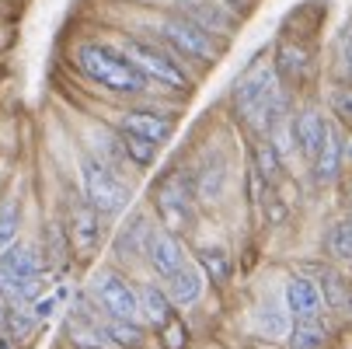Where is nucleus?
Instances as JSON below:
<instances>
[{
    "label": "nucleus",
    "instance_id": "obj_1",
    "mask_svg": "<svg viewBox=\"0 0 352 349\" xmlns=\"http://www.w3.org/2000/svg\"><path fill=\"white\" fill-rule=\"evenodd\" d=\"M230 112L255 140H272L286 116V91L272 67H251L230 91Z\"/></svg>",
    "mask_w": 352,
    "mask_h": 349
},
{
    "label": "nucleus",
    "instance_id": "obj_2",
    "mask_svg": "<svg viewBox=\"0 0 352 349\" xmlns=\"http://www.w3.org/2000/svg\"><path fill=\"white\" fill-rule=\"evenodd\" d=\"M77 67L84 77H91L94 84H102L112 94H146L150 81L143 77V70L112 45H98V42H84L77 49Z\"/></svg>",
    "mask_w": 352,
    "mask_h": 349
},
{
    "label": "nucleus",
    "instance_id": "obj_3",
    "mask_svg": "<svg viewBox=\"0 0 352 349\" xmlns=\"http://www.w3.org/2000/svg\"><path fill=\"white\" fill-rule=\"evenodd\" d=\"M195 203H199V189L188 171H168L154 185V207H157V217L164 220L168 234L182 237L195 227V220H199Z\"/></svg>",
    "mask_w": 352,
    "mask_h": 349
},
{
    "label": "nucleus",
    "instance_id": "obj_4",
    "mask_svg": "<svg viewBox=\"0 0 352 349\" xmlns=\"http://www.w3.org/2000/svg\"><path fill=\"white\" fill-rule=\"evenodd\" d=\"M80 185H84V199L102 217H116L129 203V185L94 154L80 158Z\"/></svg>",
    "mask_w": 352,
    "mask_h": 349
},
{
    "label": "nucleus",
    "instance_id": "obj_5",
    "mask_svg": "<svg viewBox=\"0 0 352 349\" xmlns=\"http://www.w3.org/2000/svg\"><path fill=\"white\" fill-rule=\"evenodd\" d=\"M91 301L94 308L102 311L105 318H116V321H140V297H136V286L116 273V269H98L91 276Z\"/></svg>",
    "mask_w": 352,
    "mask_h": 349
},
{
    "label": "nucleus",
    "instance_id": "obj_6",
    "mask_svg": "<svg viewBox=\"0 0 352 349\" xmlns=\"http://www.w3.org/2000/svg\"><path fill=\"white\" fill-rule=\"evenodd\" d=\"M122 53L143 70L146 81H157L164 87H175V91H188L192 81L188 74L178 67V60L171 56V49L157 45V42H143V39H122Z\"/></svg>",
    "mask_w": 352,
    "mask_h": 349
},
{
    "label": "nucleus",
    "instance_id": "obj_7",
    "mask_svg": "<svg viewBox=\"0 0 352 349\" xmlns=\"http://www.w3.org/2000/svg\"><path fill=\"white\" fill-rule=\"evenodd\" d=\"M161 39L175 49V53H182L185 60H199V63H217L220 60V39H213L206 28L192 25L182 14L161 21Z\"/></svg>",
    "mask_w": 352,
    "mask_h": 349
},
{
    "label": "nucleus",
    "instance_id": "obj_8",
    "mask_svg": "<svg viewBox=\"0 0 352 349\" xmlns=\"http://www.w3.org/2000/svg\"><path fill=\"white\" fill-rule=\"evenodd\" d=\"M67 237H70V248H74L77 255H91L94 248L102 244V213H98L87 199H77V203H70Z\"/></svg>",
    "mask_w": 352,
    "mask_h": 349
},
{
    "label": "nucleus",
    "instance_id": "obj_9",
    "mask_svg": "<svg viewBox=\"0 0 352 349\" xmlns=\"http://www.w3.org/2000/svg\"><path fill=\"white\" fill-rule=\"evenodd\" d=\"M289 133H293V143H296V151L307 158V165L324 151V143L331 136V123L324 119L321 109H300L289 123Z\"/></svg>",
    "mask_w": 352,
    "mask_h": 349
},
{
    "label": "nucleus",
    "instance_id": "obj_10",
    "mask_svg": "<svg viewBox=\"0 0 352 349\" xmlns=\"http://www.w3.org/2000/svg\"><path fill=\"white\" fill-rule=\"evenodd\" d=\"M276 77L283 87H300L311 74V45L293 42V39H279L276 42V63H272Z\"/></svg>",
    "mask_w": 352,
    "mask_h": 349
},
{
    "label": "nucleus",
    "instance_id": "obj_11",
    "mask_svg": "<svg viewBox=\"0 0 352 349\" xmlns=\"http://www.w3.org/2000/svg\"><path fill=\"white\" fill-rule=\"evenodd\" d=\"M146 262L150 269H154L164 283L182 273L188 266V255H185V244L178 234H168V231H154V237H150V248H146Z\"/></svg>",
    "mask_w": 352,
    "mask_h": 349
},
{
    "label": "nucleus",
    "instance_id": "obj_12",
    "mask_svg": "<svg viewBox=\"0 0 352 349\" xmlns=\"http://www.w3.org/2000/svg\"><path fill=\"white\" fill-rule=\"evenodd\" d=\"M283 301H286V311L293 318H318L324 311L321 286L314 276H289L286 290H283Z\"/></svg>",
    "mask_w": 352,
    "mask_h": 349
},
{
    "label": "nucleus",
    "instance_id": "obj_13",
    "mask_svg": "<svg viewBox=\"0 0 352 349\" xmlns=\"http://www.w3.org/2000/svg\"><path fill=\"white\" fill-rule=\"evenodd\" d=\"M0 273L14 276V279H42L45 273V259L35 244L28 241H14L11 248L0 252Z\"/></svg>",
    "mask_w": 352,
    "mask_h": 349
},
{
    "label": "nucleus",
    "instance_id": "obj_14",
    "mask_svg": "<svg viewBox=\"0 0 352 349\" xmlns=\"http://www.w3.org/2000/svg\"><path fill=\"white\" fill-rule=\"evenodd\" d=\"M136 297H140V321L150 325V328H164L168 321H175V304L168 290H161L157 283H143L136 286Z\"/></svg>",
    "mask_w": 352,
    "mask_h": 349
},
{
    "label": "nucleus",
    "instance_id": "obj_15",
    "mask_svg": "<svg viewBox=\"0 0 352 349\" xmlns=\"http://www.w3.org/2000/svg\"><path fill=\"white\" fill-rule=\"evenodd\" d=\"M178 4H182V18H188L199 28H206L210 35H223V32H234L237 28V21L223 8L210 4V0H178Z\"/></svg>",
    "mask_w": 352,
    "mask_h": 349
},
{
    "label": "nucleus",
    "instance_id": "obj_16",
    "mask_svg": "<svg viewBox=\"0 0 352 349\" xmlns=\"http://www.w3.org/2000/svg\"><path fill=\"white\" fill-rule=\"evenodd\" d=\"M251 328H255L262 339L279 342V339H289V332H293V315H289L283 304H276V301H262V304L255 308V315H251Z\"/></svg>",
    "mask_w": 352,
    "mask_h": 349
},
{
    "label": "nucleus",
    "instance_id": "obj_17",
    "mask_svg": "<svg viewBox=\"0 0 352 349\" xmlns=\"http://www.w3.org/2000/svg\"><path fill=\"white\" fill-rule=\"evenodd\" d=\"M119 129H126V133H133V136H143V140H150V143L161 147V143L171 136V119L150 112V109H133V112L122 116Z\"/></svg>",
    "mask_w": 352,
    "mask_h": 349
},
{
    "label": "nucleus",
    "instance_id": "obj_18",
    "mask_svg": "<svg viewBox=\"0 0 352 349\" xmlns=\"http://www.w3.org/2000/svg\"><path fill=\"white\" fill-rule=\"evenodd\" d=\"M345 158H349V154H345V136L331 129V136H328V143H324V151L311 161V175H314V182H318V185H331V182H338Z\"/></svg>",
    "mask_w": 352,
    "mask_h": 349
},
{
    "label": "nucleus",
    "instance_id": "obj_19",
    "mask_svg": "<svg viewBox=\"0 0 352 349\" xmlns=\"http://www.w3.org/2000/svg\"><path fill=\"white\" fill-rule=\"evenodd\" d=\"M203 286H206L203 269L188 262L182 273H175L168 279V297H171L175 308H192V304H199V297H203Z\"/></svg>",
    "mask_w": 352,
    "mask_h": 349
},
{
    "label": "nucleus",
    "instance_id": "obj_20",
    "mask_svg": "<svg viewBox=\"0 0 352 349\" xmlns=\"http://www.w3.org/2000/svg\"><path fill=\"white\" fill-rule=\"evenodd\" d=\"M318 286H321V301H324L328 311H335L342 318H352V290L335 269H321L318 273Z\"/></svg>",
    "mask_w": 352,
    "mask_h": 349
},
{
    "label": "nucleus",
    "instance_id": "obj_21",
    "mask_svg": "<svg viewBox=\"0 0 352 349\" xmlns=\"http://www.w3.org/2000/svg\"><path fill=\"white\" fill-rule=\"evenodd\" d=\"M289 349H324L331 342V332H328V321L318 315V318H293V332H289Z\"/></svg>",
    "mask_w": 352,
    "mask_h": 349
},
{
    "label": "nucleus",
    "instance_id": "obj_22",
    "mask_svg": "<svg viewBox=\"0 0 352 349\" xmlns=\"http://www.w3.org/2000/svg\"><path fill=\"white\" fill-rule=\"evenodd\" d=\"M195 259H199V269L203 276L213 283V286H223L230 279V252L223 244H199L195 248Z\"/></svg>",
    "mask_w": 352,
    "mask_h": 349
},
{
    "label": "nucleus",
    "instance_id": "obj_23",
    "mask_svg": "<svg viewBox=\"0 0 352 349\" xmlns=\"http://www.w3.org/2000/svg\"><path fill=\"white\" fill-rule=\"evenodd\" d=\"M150 237H154V231H150V220H146V217H133V220L122 227L119 241H116V252L126 255V259H140V255H146Z\"/></svg>",
    "mask_w": 352,
    "mask_h": 349
},
{
    "label": "nucleus",
    "instance_id": "obj_24",
    "mask_svg": "<svg viewBox=\"0 0 352 349\" xmlns=\"http://www.w3.org/2000/svg\"><path fill=\"white\" fill-rule=\"evenodd\" d=\"M67 339L74 349H116L102 328V321H80V318H70L67 321Z\"/></svg>",
    "mask_w": 352,
    "mask_h": 349
},
{
    "label": "nucleus",
    "instance_id": "obj_25",
    "mask_svg": "<svg viewBox=\"0 0 352 349\" xmlns=\"http://www.w3.org/2000/svg\"><path fill=\"white\" fill-rule=\"evenodd\" d=\"M324 248L335 262H352V217H338L324 231Z\"/></svg>",
    "mask_w": 352,
    "mask_h": 349
},
{
    "label": "nucleus",
    "instance_id": "obj_26",
    "mask_svg": "<svg viewBox=\"0 0 352 349\" xmlns=\"http://www.w3.org/2000/svg\"><path fill=\"white\" fill-rule=\"evenodd\" d=\"M102 328H105V335H109V342H112L116 349H140L143 339H146L143 321H116V318H105Z\"/></svg>",
    "mask_w": 352,
    "mask_h": 349
},
{
    "label": "nucleus",
    "instance_id": "obj_27",
    "mask_svg": "<svg viewBox=\"0 0 352 349\" xmlns=\"http://www.w3.org/2000/svg\"><path fill=\"white\" fill-rule=\"evenodd\" d=\"M258 168V175L276 189L279 175H283V151H276V143L272 140H255V161H251Z\"/></svg>",
    "mask_w": 352,
    "mask_h": 349
},
{
    "label": "nucleus",
    "instance_id": "obj_28",
    "mask_svg": "<svg viewBox=\"0 0 352 349\" xmlns=\"http://www.w3.org/2000/svg\"><path fill=\"white\" fill-rule=\"evenodd\" d=\"M119 143H122V154L136 165V168H150L157 161V143H150L143 136H133L126 129H119Z\"/></svg>",
    "mask_w": 352,
    "mask_h": 349
},
{
    "label": "nucleus",
    "instance_id": "obj_29",
    "mask_svg": "<svg viewBox=\"0 0 352 349\" xmlns=\"http://www.w3.org/2000/svg\"><path fill=\"white\" fill-rule=\"evenodd\" d=\"M35 325H38V318H35V311L32 308H8L4 304V332L11 335V339H28L32 332H35Z\"/></svg>",
    "mask_w": 352,
    "mask_h": 349
},
{
    "label": "nucleus",
    "instance_id": "obj_30",
    "mask_svg": "<svg viewBox=\"0 0 352 349\" xmlns=\"http://www.w3.org/2000/svg\"><path fill=\"white\" fill-rule=\"evenodd\" d=\"M18 231H21V210L18 203H4L0 207V252L18 241Z\"/></svg>",
    "mask_w": 352,
    "mask_h": 349
},
{
    "label": "nucleus",
    "instance_id": "obj_31",
    "mask_svg": "<svg viewBox=\"0 0 352 349\" xmlns=\"http://www.w3.org/2000/svg\"><path fill=\"white\" fill-rule=\"evenodd\" d=\"M328 105L342 123H352V84H335L328 94Z\"/></svg>",
    "mask_w": 352,
    "mask_h": 349
},
{
    "label": "nucleus",
    "instance_id": "obj_32",
    "mask_svg": "<svg viewBox=\"0 0 352 349\" xmlns=\"http://www.w3.org/2000/svg\"><path fill=\"white\" fill-rule=\"evenodd\" d=\"M161 342H164V349H188V332H185V325L175 318V321H168L164 328H161Z\"/></svg>",
    "mask_w": 352,
    "mask_h": 349
},
{
    "label": "nucleus",
    "instance_id": "obj_33",
    "mask_svg": "<svg viewBox=\"0 0 352 349\" xmlns=\"http://www.w3.org/2000/svg\"><path fill=\"white\" fill-rule=\"evenodd\" d=\"M262 210H265V217H269V224H283L286 220V203L276 195V192H269L265 195V203H262Z\"/></svg>",
    "mask_w": 352,
    "mask_h": 349
},
{
    "label": "nucleus",
    "instance_id": "obj_34",
    "mask_svg": "<svg viewBox=\"0 0 352 349\" xmlns=\"http://www.w3.org/2000/svg\"><path fill=\"white\" fill-rule=\"evenodd\" d=\"M338 45H342V63H345V70H349V77H352V25H342Z\"/></svg>",
    "mask_w": 352,
    "mask_h": 349
},
{
    "label": "nucleus",
    "instance_id": "obj_35",
    "mask_svg": "<svg viewBox=\"0 0 352 349\" xmlns=\"http://www.w3.org/2000/svg\"><path fill=\"white\" fill-rule=\"evenodd\" d=\"M227 4V11H234V14H244L248 8H251V0H223Z\"/></svg>",
    "mask_w": 352,
    "mask_h": 349
},
{
    "label": "nucleus",
    "instance_id": "obj_36",
    "mask_svg": "<svg viewBox=\"0 0 352 349\" xmlns=\"http://www.w3.org/2000/svg\"><path fill=\"white\" fill-rule=\"evenodd\" d=\"M345 203H349V210H352V178H349V185H345Z\"/></svg>",
    "mask_w": 352,
    "mask_h": 349
},
{
    "label": "nucleus",
    "instance_id": "obj_37",
    "mask_svg": "<svg viewBox=\"0 0 352 349\" xmlns=\"http://www.w3.org/2000/svg\"><path fill=\"white\" fill-rule=\"evenodd\" d=\"M345 154H349V161H352V140H345Z\"/></svg>",
    "mask_w": 352,
    "mask_h": 349
}]
</instances>
